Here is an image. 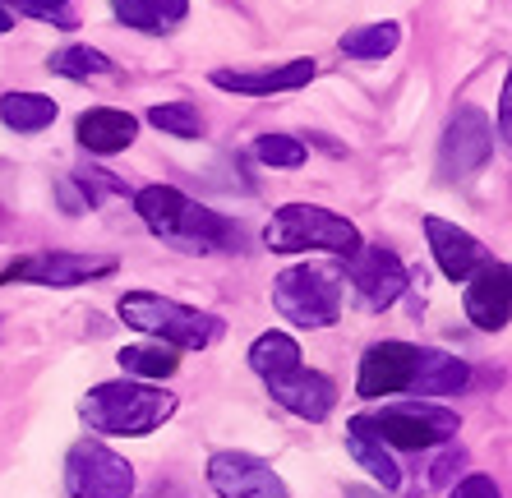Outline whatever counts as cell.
I'll use <instances>...</instances> for the list:
<instances>
[{
  "label": "cell",
  "mask_w": 512,
  "mask_h": 498,
  "mask_svg": "<svg viewBox=\"0 0 512 498\" xmlns=\"http://www.w3.org/2000/svg\"><path fill=\"white\" fill-rule=\"evenodd\" d=\"M134 213L143 217V226L153 236L171 240L176 249H190V254H213V249L240 245V226H231L222 213L194 203L176 185H148V190H139L134 194Z\"/></svg>",
  "instance_id": "1"
},
{
  "label": "cell",
  "mask_w": 512,
  "mask_h": 498,
  "mask_svg": "<svg viewBox=\"0 0 512 498\" xmlns=\"http://www.w3.org/2000/svg\"><path fill=\"white\" fill-rule=\"evenodd\" d=\"M79 415L88 420V429L107 434V439H148L176 415V392H162L157 383L139 379L97 383L79 402Z\"/></svg>",
  "instance_id": "2"
},
{
  "label": "cell",
  "mask_w": 512,
  "mask_h": 498,
  "mask_svg": "<svg viewBox=\"0 0 512 498\" xmlns=\"http://www.w3.org/2000/svg\"><path fill=\"white\" fill-rule=\"evenodd\" d=\"M116 314L130 328L171 346V351H203V346H213L222 337V319L217 314H203V309L180 305V300L157 296V291H125Z\"/></svg>",
  "instance_id": "3"
},
{
  "label": "cell",
  "mask_w": 512,
  "mask_h": 498,
  "mask_svg": "<svg viewBox=\"0 0 512 498\" xmlns=\"http://www.w3.org/2000/svg\"><path fill=\"white\" fill-rule=\"evenodd\" d=\"M263 245L273 254H337V259H351L365 240H360L356 222H346L333 208H319V203H286L277 208L273 222L263 226Z\"/></svg>",
  "instance_id": "4"
},
{
  "label": "cell",
  "mask_w": 512,
  "mask_h": 498,
  "mask_svg": "<svg viewBox=\"0 0 512 498\" xmlns=\"http://www.w3.org/2000/svg\"><path fill=\"white\" fill-rule=\"evenodd\" d=\"M346 429H356V434L383 443V448L425 452V448H439V443L457 439L462 420H457V411L434 406V402H388L370 415H356Z\"/></svg>",
  "instance_id": "5"
},
{
  "label": "cell",
  "mask_w": 512,
  "mask_h": 498,
  "mask_svg": "<svg viewBox=\"0 0 512 498\" xmlns=\"http://www.w3.org/2000/svg\"><path fill=\"white\" fill-rule=\"evenodd\" d=\"M346 282L328 263H296L273 277V305L296 328H333L342 319Z\"/></svg>",
  "instance_id": "6"
},
{
  "label": "cell",
  "mask_w": 512,
  "mask_h": 498,
  "mask_svg": "<svg viewBox=\"0 0 512 498\" xmlns=\"http://www.w3.org/2000/svg\"><path fill=\"white\" fill-rule=\"evenodd\" d=\"M65 494L70 498H130L134 466L102 439H79L65 452Z\"/></svg>",
  "instance_id": "7"
},
{
  "label": "cell",
  "mask_w": 512,
  "mask_h": 498,
  "mask_svg": "<svg viewBox=\"0 0 512 498\" xmlns=\"http://www.w3.org/2000/svg\"><path fill=\"white\" fill-rule=\"evenodd\" d=\"M116 273L111 254H65V249H47V254H24L0 268V286H84L97 277Z\"/></svg>",
  "instance_id": "8"
},
{
  "label": "cell",
  "mask_w": 512,
  "mask_h": 498,
  "mask_svg": "<svg viewBox=\"0 0 512 498\" xmlns=\"http://www.w3.org/2000/svg\"><path fill=\"white\" fill-rule=\"evenodd\" d=\"M494 153V130H489V116L480 107H457V116L448 120V134H443L439 148V171L448 185H462L489 162Z\"/></svg>",
  "instance_id": "9"
},
{
  "label": "cell",
  "mask_w": 512,
  "mask_h": 498,
  "mask_svg": "<svg viewBox=\"0 0 512 498\" xmlns=\"http://www.w3.org/2000/svg\"><path fill=\"white\" fill-rule=\"evenodd\" d=\"M416 379H420V346L374 342L360 356L356 392L365 402H379V397H397V392H416Z\"/></svg>",
  "instance_id": "10"
},
{
  "label": "cell",
  "mask_w": 512,
  "mask_h": 498,
  "mask_svg": "<svg viewBox=\"0 0 512 498\" xmlns=\"http://www.w3.org/2000/svg\"><path fill=\"white\" fill-rule=\"evenodd\" d=\"M342 282H351V291L360 296V305L365 309H388V305H397V296L406 291L411 273L402 268V259H397L393 249L360 245L356 254L346 259Z\"/></svg>",
  "instance_id": "11"
},
{
  "label": "cell",
  "mask_w": 512,
  "mask_h": 498,
  "mask_svg": "<svg viewBox=\"0 0 512 498\" xmlns=\"http://www.w3.org/2000/svg\"><path fill=\"white\" fill-rule=\"evenodd\" d=\"M208 485L217 498H291L286 480L254 452H213Z\"/></svg>",
  "instance_id": "12"
},
{
  "label": "cell",
  "mask_w": 512,
  "mask_h": 498,
  "mask_svg": "<svg viewBox=\"0 0 512 498\" xmlns=\"http://www.w3.org/2000/svg\"><path fill=\"white\" fill-rule=\"evenodd\" d=\"M319 74L310 56H291L277 65H254V70H213V83L222 93H240V97H273V93H296Z\"/></svg>",
  "instance_id": "13"
},
{
  "label": "cell",
  "mask_w": 512,
  "mask_h": 498,
  "mask_svg": "<svg viewBox=\"0 0 512 498\" xmlns=\"http://www.w3.org/2000/svg\"><path fill=\"white\" fill-rule=\"evenodd\" d=\"M462 305L466 319L476 323L480 332H503L508 328V309H512V286H508V263L485 259L476 273L466 277Z\"/></svg>",
  "instance_id": "14"
},
{
  "label": "cell",
  "mask_w": 512,
  "mask_h": 498,
  "mask_svg": "<svg viewBox=\"0 0 512 498\" xmlns=\"http://www.w3.org/2000/svg\"><path fill=\"white\" fill-rule=\"evenodd\" d=\"M268 392H273V402L282 411L300 415V420H328V411L337 406V383L305 365H296L282 379H268Z\"/></svg>",
  "instance_id": "15"
},
{
  "label": "cell",
  "mask_w": 512,
  "mask_h": 498,
  "mask_svg": "<svg viewBox=\"0 0 512 498\" xmlns=\"http://www.w3.org/2000/svg\"><path fill=\"white\" fill-rule=\"evenodd\" d=\"M425 240H429L434 263H439V273L448 277V282H466V277L489 259L485 245H480L471 231H462L457 222H443V217H425Z\"/></svg>",
  "instance_id": "16"
},
{
  "label": "cell",
  "mask_w": 512,
  "mask_h": 498,
  "mask_svg": "<svg viewBox=\"0 0 512 498\" xmlns=\"http://www.w3.org/2000/svg\"><path fill=\"white\" fill-rule=\"evenodd\" d=\"M74 134H79V143H84L88 153L111 157V153H125V148L134 143V134H139V116L116 111V107H93V111L79 116Z\"/></svg>",
  "instance_id": "17"
},
{
  "label": "cell",
  "mask_w": 512,
  "mask_h": 498,
  "mask_svg": "<svg viewBox=\"0 0 512 498\" xmlns=\"http://www.w3.org/2000/svg\"><path fill=\"white\" fill-rule=\"evenodd\" d=\"M120 24L139 28V33H167L190 14V0H111Z\"/></svg>",
  "instance_id": "18"
},
{
  "label": "cell",
  "mask_w": 512,
  "mask_h": 498,
  "mask_svg": "<svg viewBox=\"0 0 512 498\" xmlns=\"http://www.w3.org/2000/svg\"><path fill=\"white\" fill-rule=\"evenodd\" d=\"M466 383H471V369H466V360L448 356V351H429V346H420L416 392H425V397H448V392H462Z\"/></svg>",
  "instance_id": "19"
},
{
  "label": "cell",
  "mask_w": 512,
  "mask_h": 498,
  "mask_svg": "<svg viewBox=\"0 0 512 498\" xmlns=\"http://www.w3.org/2000/svg\"><path fill=\"white\" fill-rule=\"evenodd\" d=\"M120 369H125V379H139V383H162L171 379L180 369V356L171 346L162 342H139V346H120Z\"/></svg>",
  "instance_id": "20"
},
{
  "label": "cell",
  "mask_w": 512,
  "mask_h": 498,
  "mask_svg": "<svg viewBox=\"0 0 512 498\" xmlns=\"http://www.w3.org/2000/svg\"><path fill=\"white\" fill-rule=\"evenodd\" d=\"M296 365H300V346H296V337H291V332H263V337H254L250 369L259 374L263 383L282 379V374H291Z\"/></svg>",
  "instance_id": "21"
},
{
  "label": "cell",
  "mask_w": 512,
  "mask_h": 498,
  "mask_svg": "<svg viewBox=\"0 0 512 498\" xmlns=\"http://www.w3.org/2000/svg\"><path fill=\"white\" fill-rule=\"evenodd\" d=\"M56 102L47 93H5L0 97V120L10 125L14 134H37L47 130L51 120H56Z\"/></svg>",
  "instance_id": "22"
},
{
  "label": "cell",
  "mask_w": 512,
  "mask_h": 498,
  "mask_svg": "<svg viewBox=\"0 0 512 498\" xmlns=\"http://www.w3.org/2000/svg\"><path fill=\"white\" fill-rule=\"evenodd\" d=\"M346 452H351V457H356V466H365V475H370V480H379L388 494L402 485V466L393 462V452L383 448V443L365 439V434H356V429H346Z\"/></svg>",
  "instance_id": "23"
},
{
  "label": "cell",
  "mask_w": 512,
  "mask_h": 498,
  "mask_svg": "<svg viewBox=\"0 0 512 498\" xmlns=\"http://www.w3.org/2000/svg\"><path fill=\"white\" fill-rule=\"evenodd\" d=\"M397 42H402V28H397L393 19H379V24L351 28V33L342 37V51L351 60H383L397 51Z\"/></svg>",
  "instance_id": "24"
},
{
  "label": "cell",
  "mask_w": 512,
  "mask_h": 498,
  "mask_svg": "<svg viewBox=\"0 0 512 498\" xmlns=\"http://www.w3.org/2000/svg\"><path fill=\"white\" fill-rule=\"evenodd\" d=\"M47 70L60 74V79H102V74H111L116 65L97 47H60L56 56L47 60Z\"/></svg>",
  "instance_id": "25"
},
{
  "label": "cell",
  "mask_w": 512,
  "mask_h": 498,
  "mask_svg": "<svg viewBox=\"0 0 512 498\" xmlns=\"http://www.w3.org/2000/svg\"><path fill=\"white\" fill-rule=\"evenodd\" d=\"M148 125H157L171 139H199L203 134V116L194 102H162V107L148 111Z\"/></svg>",
  "instance_id": "26"
},
{
  "label": "cell",
  "mask_w": 512,
  "mask_h": 498,
  "mask_svg": "<svg viewBox=\"0 0 512 498\" xmlns=\"http://www.w3.org/2000/svg\"><path fill=\"white\" fill-rule=\"evenodd\" d=\"M254 157H259L263 166H273V171H296V166H305L310 148H305L296 134H263V139L254 143Z\"/></svg>",
  "instance_id": "27"
},
{
  "label": "cell",
  "mask_w": 512,
  "mask_h": 498,
  "mask_svg": "<svg viewBox=\"0 0 512 498\" xmlns=\"http://www.w3.org/2000/svg\"><path fill=\"white\" fill-rule=\"evenodd\" d=\"M19 10L33 14V19H51L56 28H74L70 0H19Z\"/></svg>",
  "instance_id": "28"
},
{
  "label": "cell",
  "mask_w": 512,
  "mask_h": 498,
  "mask_svg": "<svg viewBox=\"0 0 512 498\" xmlns=\"http://www.w3.org/2000/svg\"><path fill=\"white\" fill-rule=\"evenodd\" d=\"M448 498H503V489L494 485L489 475H466V480H462V485H457Z\"/></svg>",
  "instance_id": "29"
},
{
  "label": "cell",
  "mask_w": 512,
  "mask_h": 498,
  "mask_svg": "<svg viewBox=\"0 0 512 498\" xmlns=\"http://www.w3.org/2000/svg\"><path fill=\"white\" fill-rule=\"evenodd\" d=\"M499 139L503 143L512 139V83H503V93H499Z\"/></svg>",
  "instance_id": "30"
},
{
  "label": "cell",
  "mask_w": 512,
  "mask_h": 498,
  "mask_svg": "<svg viewBox=\"0 0 512 498\" xmlns=\"http://www.w3.org/2000/svg\"><path fill=\"white\" fill-rule=\"evenodd\" d=\"M346 498H383V494H374V489H365V485H346Z\"/></svg>",
  "instance_id": "31"
},
{
  "label": "cell",
  "mask_w": 512,
  "mask_h": 498,
  "mask_svg": "<svg viewBox=\"0 0 512 498\" xmlns=\"http://www.w3.org/2000/svg\"><path fill=\"white\" fill-rule=\"evenodd\" d=\"M10 28H14V10H5V5H0V37L10 33Z\"/></svg>",
  "instance_id": "32"
}]
</instances>
